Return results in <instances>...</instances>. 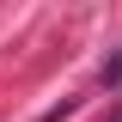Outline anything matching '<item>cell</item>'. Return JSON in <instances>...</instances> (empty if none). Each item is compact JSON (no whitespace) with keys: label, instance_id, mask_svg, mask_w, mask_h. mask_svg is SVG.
<instances>
[{"label":"cell","instance_id":"1","mask_svg":"<svg viewBox=\"0 0 122 122\" xmlns=\"http://www.w3.org/2000/svg\"><path fill=\"white\" fill-rule=\"evenodd\" d=\"M98 79H104V86H122V55H110V61H104V73H98Z\"/></svg>","mask_w":122,"mask_h":122}]
</instances>
